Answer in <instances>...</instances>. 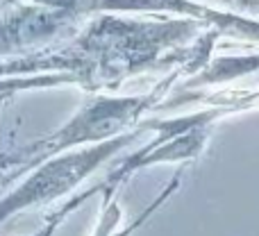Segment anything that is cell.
Returning <instances> with one entry per match:
<instances>
[{
  "instance_id": "1",
  "label": "cell",
  "mask_w": 259,
  "mask_h": 236,
  "mask_svg": "<svg viewBox=\"0 0 259 236\" xmlns=\"http://www.w3.org/2000/svg\"><path fill=\"white\" fill-rule=\"evenodd\" d=\"M216 39L219 34L205 32L193 18L139 21L100 14L66 43L0 62V107L32 89H116L127 77L170 64L189 73L202 71Z\"/></svg>"
},
{
  "instance_id": "2",
  "label": "cell",
  "mask_w": 259,
  "mask_h": 236,
  "mask_svg": "<svg viewBox=\"0 0 259 236\" xmlns=\"http://www.w3.org/2000/svg\"><path fill=\"white\" fill-rule=\"evenodd\" d=\"M184 71L187 68L180 66L166 80H161L157 86H152L148 93L123 96V98L96 96V98L87 100L62 127L46 134L44 138H36V141L18 148L16 152L21 155V168H18V173L9 175V179L21 177L27 170L34 168L36 164H41V161L50 159L55 155L77 150V148L96 146V143H105L109 138H116L125 132H132L137 125H141L143 114L159 105V100L166 96L170 84Z\"/></svg>"
},
{
  "instance_id": "3",
  "label": "cell",
  "mask_w": 259,
  "mask_h": 236,
  "mask_svg": "<svg viewBox=\"0 0 259 236\" xmlns=\"http://www.w3.org/2000/svg\"><path fill=\"white\" fill-rule=\"evenodd\" d=\"M146 123L137 125L132 132H125L116 138H109L105 143L77 148L62 155H55L50 159L41 161L32 168V173L18 184L14 191L5 193L0 198V225L9 218L32 207H46L59 198L73 193L94 170H98L107 159L123 152L130 143H134L141 134H146Z\"/></svg>"
},
{
  "instance_id": "4",
  "label": "cell",
  "mask_w": 259,
  "mask_h": 236,
  "mask_svg": "<svg viewBox=\"0 0 259 236\" xmlns=\"http://www.w3.org/2000/svg\"><path fill=\"white\" fill-rule=\"evenodd\" d=\"M241 107H216L205 112L180 116L168 120H146L148 132H155V138L146 143L143 148L134 150L130 157L118 164L116 170L109 173V177L100 184L103 196H116L118 188L132 177L134 173L150 166L159 164H182L191 161L198 155H202L207 141L211 134V125L219 118H223L230 112H239Z\"/></svg>"
},
{
  "instance_id": "5",
  "label": "cell",
  "mask_w": 259,
  "mask_h": 236,
  "mask_svg": "<svg viewBox=\"0 0 259 236\" xmlns=\"http://www.w3.org/2000/svg\"><path fill=\"white\" fill-rule=\"evenodd\" d=\"M87 14H132V12H170L202 23L205 30L219 36H232L259 43V21L243 14L216 9L200 0H87Z\"/></svg>"
},
{
  "instance_id": "6",
  "label": "cell",
  "mask_w": 259,
  "mask_h": 236,
  "mask_svg": "<svg viewBox=\"0 0 259 236\" xmlns=\"http://www.w3.org/2000/svg\"><path fill=\"white\" fill-rule=\"evenodd\" d=\"M84 14L73 9H55L41 5H14L0 18V59L23 50L48 45L59 34L73 30Z\"/></svg>"
},
{
  "instance_id": "7",
  "label": "cell",
  "mask_w": 259,
  "mask_h": 236,
  "mask_svg": "<svg viewBox=\"0 0 259 236\" xmlns=\"http://www.w3.org/2000/svg\"><path fill=\"white\" fill-rule=\"evenodd\" d=\"M178 186H180V175H175V177L168 182V186H166L164 191H161L159 196L155 198V202H152V205L148 207V209L143 211L141 216H137L132 225L123 227L121 232H116V225H118V220H121V207H118L116 196H103V205H100V218H98V223H96L94 236H132L139 227H141V225H146V220H150V216L155 214V211L159 209V207L164 205V202L168 200V198L173 196L175 191H178Z\"/></svg>"
},
{
  "instance_id": "8",
  "label": "cell",
  "mask_w": 259,
  "mask_h": 236,
  "mask_svg": "<svg viewBox=\"0 0 259 236\" xmlns=\"http://www.w3.org/2000/svg\"><path fill=\"white\" fill-rule=\"evenodd\" d=\"M259 71V55H250V57H221L216 62H207L205 71H200L193 77V84H219V82H230L237 80L241 75Z\"/></svg>"
},
{
  "instance_id": "9",
  "label": "cell",
  "mask_w": 259,
  "mask_h": 236,
  "mask_svg": "<svg viewBox=\"0 0 259 236\" xmlns=\"http://www.w3.org/2000/svg\"><path fill=\"white\" fill-rule=\"evenodd\" d=\"M98 191H100V184H98V186H94V188H89V191L80 193V196L71 198V200H68L66 205L62 207V209H57V211H53V214H50V218L46 220V225H44V227H41V229H36V232H32L30 236H53L55 232H57V227L64 223V220H66V216L71 214L73 209H77V207H80V205H84V202L89 200V198H94Z\"/></svg>"
},
{
  "instance_id": "10",
  "label": "cell",
  "mask_w": 259,
  "mask_h": 236,
  "mask_svg": "<svg viewBox=\"0 0 259 236\" xmlns=\"http://www.w3.org/2000/svg\"><path fill=\"white\" fill-rule=\"evenodd\" d=\"M207 3H209V7L216 5V9H225V12H232V14H243V16L259 12V0H205V5Z\"/></svg>"
},
{
  "instance_id": "11",
  "label": "cell",
  "mask_w": 259,
  "mask_h": 236,
  "mask_svg": "<svg viewBox=\"0 0 259 236\" xmlns=\"http://www.w3.org/2000/svg\"><path fill=\"white\" fill-rule=\"evenodd\" d=\"M21 3V0H18ZM27 5H41V7H55V9H73V12H80L84 16L89 14L84 12V3L87 0H23Z\"/></svg>"
},
{
  "instance_id": "12",
  "label": "cell",
  "mask_w": 259,
  "mask_h": 236,
  "mask_svg": "<svg viewBox=\"0 0 259 236\" xmlns=\"http://www.w3.org/2000/svg\"><path fill=\"white\" fill-rule=\"evenodd\" d=\"M14 166H21V155L16 150H3L0 152V170H9Z\"/></svg>"
},
{
  "instance_id": "13",
  "label": "cell",
  "mask_w": 259,
  "mask_h": 236,
  "mask_svg": "<svg viewBox=\"0 0 259 236\" xmlns=\"http://www.w3.org/2000/svg\"><path fill=\"white\" fill-rule=\"evenodd\" d=\"M14 5H18V3H9V0H0V7H5V9H7V7H14Z\"/></svg>"
},
{
  "instance_id": "14",
  "label": "cell",
  "mask_w": 259,
  "mask_h": 236,
  "mask_svg": "<svg viewBox=\"0 0 259 236\" xmlns=\"http://www.w3.org/2000/svg\"><path fill=\"white\" fill-rule=\"evenodd\" d=\"M9 3H18V0H9Z\"/></svg>"
}]
</instances>
